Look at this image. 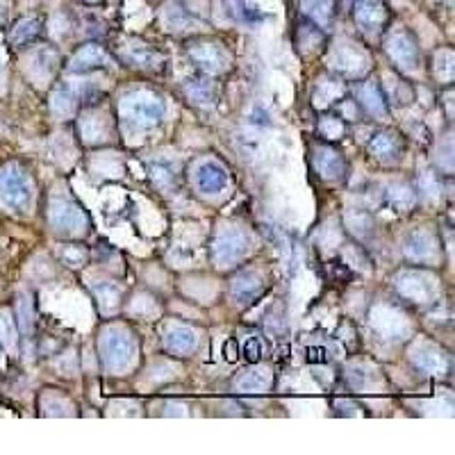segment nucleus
<instances>
[{
    "mask_svg": "<svg viewBox=\"0 0 455 455\" xmlns=\"http://www.w3.org/2000/svg\"><path fill=\"white\" fill-rule=\"evenodd\" d=\"M228 7H230L232 16H235L239 23L258 25V23H262V21H264V14L253 3H248V0H228Z\"/></svg>",
    "mask_w": 455,
    "mask_h": 455,
    "instance_id": "nucleus-38",
    "label": "nucleus"
},
{
    "mask_svg": "<svg viewBox=\"0 0 455 455\" xmlns=\"http://www.w3.org/2000/svg\"><path fill=\"white\" fill-rule=\"evenodd\" d=\"M41 35H44V21L39 16H25L12 28V33H9V44L16 48H23V46L35 44L37 39H41Z\"/></svg>",
    "mask_w": 455,
    "mask_h": 455,
    "instance_id": "nucleus-33",
    "label": "nucleus"
},
{
    "mask_svg": "<svg viewBox=\"0 0 455 455\" xmlns=\"http://www.w3.org/2000/svg\"><path fill=\"white\" fill-rule=\"evenodd\" d=\"M367 151L374 160L383 164H398L405 157V139L396 130H376L367 144Z\"/></svg>",
    "mask_w": 455,
    "mask_h": 455,
    "instance_id": "nucleus-13",
    "label": "nucleus"
},
{
    "mask_svg": "<svg viewBox=\"0 0 455 455\" xmlns=\"http://www.w3.org/2000/svg\"><path fill=\"white\" fill-rule=\"evenodd\" d=\"M410 357H412V362H415V367L428 376H447L451 369L449 355L432 342H415V346H412V351H410Z\"/></svg>",
    "mask_w": 455,
    "mask_h": 455,
    "instance_id": "nucleus-17",
    "label": "nucleus"
},
{
    "mask_svg": "<svg viewBox=\"0 0 455 455\" xmlns=\"http://www.w3.org/2000/svg\"><path fill=\"white\" fill-rule=\"evenodd\" d=\"M348 380L355 385V387H367V389H372L374 385H378L380 378L376 369H372L369 364H351L348 367Z\"/></svg>",
    "mask_w": 455,
    "mask_h": 455,
    "instance_id": "nucleus-39",
    "label": "nucleus"
},
{
    "mask_svg": "<svg viewBox=\"0 0 455 455\" xmlns=\"http://www.w3.org/2000/svg\"><path fill=\"white\" fill-rule=\"evenodd\" d=\"M194 185L200 194L205 196H214L219 192H224L230 183V175H228V168L217 162V160H203L198 162L196 168H194Z\"/></svg>",
    "mask_w": 455,
    "mask_h": 455,
    "instance_id": "nucleus-18",
    "label": "nucleus"
},
{
    "mask_svg": "<svg viewBox=\"0 0 455 455\" xmlns=\"http://www.w3.org/2000/svg\"><path fill=\"white\" fill-rule=\"evenodd\" d=\"M137 357V342L125 328L112 326L100 335V359L105 372L123 374L128 372Z\"/></svg>",
    "mask_w": 455,
    "mask_h": 455,
    "instance_id": "nucleus-4",
    "label": "nucleus"
},
{
    "mask_svg": "<svg viewBox=\"0 0 455 455\" xmlns=\"http://www.w3.org/2000/svg\"><path fill=\"white\" fill-rule=\"evenodd\" d=\"M264 289H267V284H264V278L260 273L241 271L230 282V299L235 301L239 308H246V305H253L260 299Z\"/></svg>",
    "mask_w": 455,
    "mask_h": 455,
    "instance_id": "nucleus-21",
    "label": "nucleus"
},
{
    "mask_svg": "<svg viewBox=\"0 0 455 455\" xmlns=\"http://www.w3.org/2000/svg\"><path fill=\"white\" fill-rule=\"evenodd\" d=\"M162 23L166 25V30H171V33H189V30H196L200 25V18L192 9H187V5L171 3L164 7Z\"/></svg>",
    "mask_w": 455,
    "mask_h": 455,
    "instance_id": "nucleus-30",
    "label": "nucleus"
},
{
    "mask_svg": "<svg viewBox=\"0 0 455 455\" xmlns=\"http://www.w3.org/2000/svg\"><path fill=\"white\" fill-rule=\"evenodd\" d=\"M198 342H200L198 333L194 330V328H189V326H173V328H168L166 335H164V340H162L164 351L171 353V355H178V357L192 355L196 348H198Z\"/></svg>",
    "mask_w": 455,
    "mask_h": 455,
    "instance_id": "nucleus-24",
    "label": "nucleus"
},
{
    "mask_svg": "<svg viewBox=\"0 0 455 455\" xmlns=\"http://www.w3.org/2000/svg\"><path fill=\"white\" fill-rule=\"evenodd\" d=\"M35 200V183L21 164L0 168V203L14 214H25Z\"/></svg>",
    "mask_w": 455,
    "mask_h": 455,
    "instance_id": "nucleus-3",
    "label": "nucleus"
},
{
    "mask_svg": "<svg viewBox=\"0 0 455 455\" xmlns=\"http://www.w3.org/2000/svg\"><path fill=\"white\" fill-rule=\"evenodd\" d=\"M394 287L417 308H430L439 299V282L428 271H401L394 280Z\"/></svg>",
    "mask_w": 455,
    "mask_h": 455,
    "instance_id": "nucleus-6",
    "label": "nucleus"
},
{
    "mask_svg": "<svg viewBox=\"0 0 455 455\" xmlns=\"http://www.w3.org/2000/svg\"><path fill=\"white\" fill-rule=\"evenodd\" d=\"M372 326L376 328L378 335H383L385 340H401V337H408L412 326L408 321V316L396 310L394 305H378L374 312L369 314Z\"/></svg>",
    "mask_w": 455,
    "mask_h": 455,
    "instance_id": "nucleus-16",
    "label": "nucleus"
},
{
    "mask_svg": "<svg viewBox=\"0 0 455 455\" xmlns=\"http://www.w3.org/2000/svg\"><path fill=\"white\" fill-rule=\"evenodd\" d=\"M380 198L383 203L394 209V212H408L417 205V192L412 189L408 183H401V180H391V183H385L383 189H380Z\"/></svg>",
    "mask_w": 455,
    "mask_h": 455,
    "instance_id": "nucleus-28",
    "label": "nucleus"
},
{
    "mask_svg": "<svg viewBox=\"0 0 455 455\" xmlns=\"http://www.w3.org/2000/svg\"><path fill=\"white\" fill-rule=\"evenodd\" d=\"M357 108L362 110V114H369L372 119H389V103L383 93V87H380L378 80H362V84L357 87Z\"/></svg>",
    "mask_w": 455,
    "mask_h": 455,
    "instance_id": "nucleus-20",
    "label": "nucleus"
},
{
    "mask_svg": "<svg viewBox=\"0 0 455 455\" xmlns=\"http://www.w3.org/2000/svg\"><path fill=\"white\" fill-rule=\"evenodd\" d=\"M121 119L134 130H153L164 121L166 103L153 89H132L121 98Z\"/></svg>",
    "mask_w": 455,
    "mask_h": 455,
    "instance_id": "nucleus-2",
    "label": "nucleus"
},
{
    "mask_svg": "<svg viewBox=\"0 0 455 455\" xmlns=\"http://www.w3.org/2000/svg\"><path fill=\"white\" fill-rule=\"evenodd\" d=\"M183 93H185V98L196 105V108H214V105L219 103V87H217V82L214 80H209V78H192V80H187L183 84Z\"/></svg>",
    "mask_w": 455,
    "mask_h": 455,
    "instance_id": "nucleus-27",
    "label": "nucleus"
},
{
    "mask_svg": "<svg viewBox=\"0 0 455 455\" xmlns=\"http://www.w3.org/2000/svg\"><path fill=\"white\" fill-rule=\"evenodd\" d=\"M121 59L128 67L148 71V73H157L164 69V55L151 44H144V41H130V44H125Z\"/></svg>",
    "mask_w": 455,
    "mask_h": 455,
    "instance_id": "nucleus-19",
    "label": "nucleus"
},
{
    "mask_svg": "<svg viewBox=\"0 0 455 455\" xmlns=\"http://www.w3.org/2000/svg\"><path fill=\"white\" fill-rule=\"evenodd\" d=\"M59 260L64 262L67 267H71V269H80V267H84V264H87L89 253L84 250L82 246H78V244H67L64 248L59 250Z\"/></svg>",
    "mask_w": 455,
    "mask_h": 455,
    "instance_id": "nucleus-41",
    "label": "nucleus"
},
{
    "mask_svg": "<svg viewBox=\"0 0 455 455\" xmlns=\"http://www.w3.org/2000/svg\"><path fill=\"white\" fill-rule=\"evenodd\" d=\"M250 253V237L239 228H226L212 241V262L219 269L237 267Z\"/></svg>",
    "mask_w": 455,
    "mask_h": 455,
    "instance_id": "nucleus-8",
    "label": "nucleus"
},
{
    "mask_svg": "<svg viewBox=\"0 0 455 455\" xmlns=\"http://www.w3.org/2000/svg\"><path fill=\"white\" fill-rule=\"evenodd\" d=\"M383 48L387 57L394 62L398 73H417L421 69V48L417 37L408 28H398L387 33Z\"/></svg>",
    "mask_w": 455,
    "mask_h": 455,
    "instance_id": "nucleus-7",
    "label": "nucleus"
},
{
    "mask_svg": "<svg viewBox=\"0 0 455 455\" xmlns=\"http://www.w3.org/2000/svg\"><path fill=\"white\" fill-rule=\"evenodd\" d=\"M312 168L323 183H342L348 173V162L330 144L312 148Z\"/></svg>",
    "mask_w": 455,
    "mask_h": 455,
    "instance_id": "nucleus-14",
    "label": "nucleus"
},
{
    "mask_svg": "<svg viewBox=\"0 0 455 455\" xmlns=\"http://www.w3.org/2000/svg\"><path fill=\"white\" fill-rule=\"evenodd\" d=\"M328 69L342 80H364L374 69V57L362 41H355L351 37H342L333 41L328 50Z\"/></svg>",
    "mask_w": 455,
    "mask_h": 455,
    "instance_id": "nucleus-1",
    "label": "nucleus"
},
{
    "mask_svg": "<svg viewBox=\"0 0 455 455\" xmlns=\"http://www.w3.org/2000/svg\"><path fill=\"white\" fill-rule=\"evenodd\" d=\"M80 110V93L69 84H57L50 91V114L59 121H71L78 116Z\"/></svg>",
    "mask_w": 455,
    "mask_h": 455,
    "instance_id": "nucleus-25",
    "label": "nucleus"
},
{
    "mask_svg": "<svg viewBox=\"0 0 455 455\" xmlns=\"http://www.w3.org/2000/svg\"><path fill=\"white\" fill-rule=\"evenodd\" d=\"M346 226H348V230L353 232V235L362 237V235H369V232L374 230V219L369 217L367 212L351 209V212H348V217H346Z\"/></svg>",
    "mask_w": 455,
    "mask_h": 455,
    "instance_id": "nucleus-40",
    "label": "nucleus"
},
{
    "mask_svg": "<svg viewBox=\"0 0 455 455\" xmlns=\"http://www.w3.org/2000/svg\"><path fill=\"white\" fill-rule=\"evenodd\" d=\"M78 130H80V137L87 144L103 146L116 134V123H114V116L105 108H93L87 114L80 116Z\"/></svg>",
    "mask_w": 455,
    "mask_h": 455,
    "instance_id": "nucleus-12",
    "label": "nucleus"
},
{
    "mask_svg": "<svg viewBox=\"0 0 455 455\" xmlns=\"http://www.w3.org/2000/svg\"><path fill=\"white\" fill-rule=\"evenodd\" d=\"M342 98H346V80H342L340 76L328 73V76H321L314 82V87H312L314 108L328 110V108H333V105H340Z\"/></svg>",
    "mask_w": 455,
    "mask_h": 455,
    "instance_id": "nucleus-22",
    "label": "nucleus"
},
{
    "mask_svg": "<svg viewBox=\"0 0 455 455\" xmlns=\"http://www.w3.org/2000/svg\"><path fill=\"white\" fill-rule=\"evenodd\" d=\"M337 0H301L303 14L321 30H328L337 18Z\"/></svg>",
    "mask_w": 455,
    "mask_h": 455,
    "instance_id": "nucleus-32",
    "label": "nucleus"
},
{
    "mask_svg": "<svg viewBox=\"0 0 455 455\" xmlns=\"http://www.w3.org/2000/svg\"><path fill=\"white\" fill-rule=\"evenodd\" d=\"M432 78L444 87H451L455 78V52L451 48H439L432 52Z\"/></svg>",
    "mask_w": 455,
    "mask_h": 455,
    "instance_id": "nucleus-34",
    "label": "nucleus"
},
{
    "mask_svg": "<svg viewBox=\"0 0 455 455\" xmlns=\"http://www.w3.org/2000/svg\"><path fill=\"white\" fill-rule=\"evenodd\" d=\"M276 383V376L269 367H255V369H248L239 378H235V391L239 394H267V391L273 387Z\"/></svg>",
    "mask_w": 455,
    "mask_h": 455,
    "instance_id": "nucleus-26",
    "label": "nucleus"
},
{
    "mask_svg": "<svg viewBox=\"0 0 455 455\" xmlns=\"http://www.w3.org/2000/svg\"><path fill=\"white\" fill-rule=\"evenodd\" d=\"M48 221L52 230L67 237H80L91 226V219L87 212L82 209V205H78L76 200L67 196L52 198L48 209Z\"/></svg>",
    "mask_w": 455,
    "mask_h": 455,
    "instance_id": "nucleus-5",
    "label": "nucleus"
},
{
    "mask_svg": "<svg viewBox=\"0 0 455 455\" xmlns=\"http://www.w3.org/2000/svg\"><path fill=\"white\" fill-rule=\"evenodd\" d=\"M3 73H5V55L3 50H0V78H3Z\"/></svg>",
    "mask_w": 455,
    "mask_h": 455,
    "instance_id": "nucleus-44",
    "label": "nucleus"
},
{
    "mask_svg": "<svg viewBox=\"0 0 455 455\" xmlns=\"http://www.w3.org/2000/svg\"><path fill=\"white\" fill-rule=\"evenodd\" d=\"M114 67V57L108 50L98 44H84L71 55L67 71L76 73V76H84V73H93V71H108Z\"/></svg>",
    "mask_w": 455,
    "mask_h": 455,
    "instance_id": "nucleus-15",
    "label": "nucleus"
},
{
    "mask_svg": "<svg viewBox=\"0 0 455 455\" xmlns=\"http://www.w3.org/2000/svg\"><path fill=\"white\" fill-rule=\"evenodd\" d=\"M151 178L153 183L160 187V189H173L178 185V173H175V166L173 162L168 160H157V162H151Z\"/></svg>",
    "mask_w": 455,
    "mask_h": 455,
    "instance_id": "nucleus-37",
    "label": "nucleus"
},
{
    "mask_svg": "<svg viewBox=\"0 0 455 455\" xmlns=\"http://www.w3.org/2000/svg\"><path fill=\"white\" fill-rule=\"evenodd\" d=\"M316 132H319L321 139H326L328 144H335V142H342L346 132H348V125L342 116H335V114H323L319 123H316Z\"/></svg>",
    "mask_w": 455,
    "mask_h": 455,
    "instance_id": "nucleus-35",
    "label": "nucleus"
},
{
    "mask_svg": "<svg viewBox=\"0 0 455 455\" xmlns=\"http://www.w3.org/2000/svg\"><path fill=\"white\" fill-rule=\"evenodd\" d=\"M57 64H59L57 50L50 48V46H41V48H37L33 55L28 57L25 71H28L30 80H33L35 84L37 82H44L46 84V82L52 80V76H55Z\"/></svg>",
    "mask_w": 455,
    "mask_h": 455,
    "instance_id": "nucleus-23",
    "label": "nucleus"
},
{
    "mask_svg": "<svg viewBox=\"0 0 455 455\" xmlns=\"http://www.w3.org/2000/svg\"><path fill=\"white\" fill-rule=\"evenodd\" d=\"M14 310H16V326H18V330L23 333V335H33L35 319H37L33 296H30V294H18Z\"/></svg>",
    "mask_w": 455,
    "mask_h": 455,
    "instance_id": "nucleus-36",
    "label": "nucleus"
},
{
    "mask_svg": "<svg viewBox=\"0 0 455 455\" xmlns=\"http://www.w3.org/2000/svg\"><path fill=\"white\" fill-rule=\"evenodd\" d=\"M442 155L437 157V168H439V173L444 175H451L453 171V142H451V134H444V139H442Z\"/></svg>",
    "mask_w": 455,
    "mask_h": 455,
    "instance_id": "nucleus-42",
    "label": "nucleus"
},
{
    "mask_svg": "<svg viewBox=\"0 0 455 455\" xmlns=\"http://www.w3.org/2000/svg\"><path fill=\"white\" fill-rule=\"evenodd\" d=\"M353 16L364 35H383L391 23V9L385 0H355Z\"/></svg>",
    "mask_w": 455,
    "mask_h": 455,
    "instance_id": "nucleus-11",
    "label": "nucleus"
},
{
    "mask_svg": "<svg viewBox=\"0 0 455 455\" xmlns=\"http://www.w3.org/2000/svg\"><path fill=\"white\" fill-rule=\"evenodd\" d=\"M84 3H98V0H84Z\"/></svg>",
    "mask_w": 455,
    "mask_h": 455,
    "instance_id": "nucleus-45",
    "label": "nucleus"
},
{
    "mask_svg": "<svg viewBox=\"0 0 455 455\" xmlns=\"http://www.w3.org/2000/svg\"><path fill=\"white\" fill-rule=\"evenodd\" d=\"M403 253L405 258L421 264V267H432L442 260V239L435 230L430 228H415L403 237Z\"/></svg>",
    "mask_w": 455,
    "mask_h": 455,
    "instance_id": "nucleus-9",
    "label": "nucleus"
},
{
    "mask_svg": "<svg viewBox=\"0 0 455 455\" xmlns=\"http://www.w3.org/2000/svg\"><path fill=\"white\" fill-rule=\"evenodd\" d=\"M246 355L248 362H258L260 355H262V342L258 340V337H246L244 340V351H241Z\"/></svg>",
    "mask_w": 455,
    "mask_h": 455,
    "instance_id": "nucleus-43",
    "label": "nucleus"
},
{
    "mask_svg": "<svg viewBox=\"0 0 455 455\" xmlns=\"http://www.w3.org/2000/svg\"><path fill=\"white\" fill-rule=\"evenodd\" d=\"M187 55L194 64L205 73V76H224L230 69V52L219 44V41H194L187 48Z\"/></svg>",
    "mask_w": 455,
    "mask_h": 455,
    "instance_id": "nucleus-10",
    "label": "nucleus"
},
{
    "mask_svg": "<svg viewBox=\"0 0 455 455\" xmlns=\"http://www.w3.org/2000/svg\"><path fill=\"white\" fill-rule=\"evenodd\" d=\"M380 87H383L387 103L396 108H408L415 100V87L405 78H401V73H385L380 78Z\"/></svg>",
    "mask_w": 455,
    "mask_h": 455,
    "instance_id": "nucleus-29",
    "label": "nucleus"
},
{
    "mask_svg": "<svg viewBox=\"0 0 455 455\" xmlns=\"http://www.w3.org/2000/svg\"><path fill=\"white\" fill-rule=\"evenodd\" d=\"M296 50L301 52L303 57H308V55H314L316 50H321L323 44H326V35H323V30L319 25H314L312 21H301L299 25H296Z\"/></svg>",
    "mask_w": 455,
    "mask_h": 455,
    "instance_id": "nucleus-31",
    "label": "nucleus"
}]
</instances>
